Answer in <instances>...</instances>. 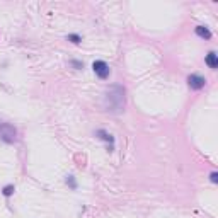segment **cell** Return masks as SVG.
Here are the masks:
<instances>
[{"label":"cell","instance_id":"obj_1","mask_svg":"<svg viewBox=\"0 0 218 218\" xmlns=\"http://www.w3.org/2000/svg\"><path fill=\"white\" fill-rule=\"evenodd\" d=\"M125 104H126L125 89L121 85H113L106 92V109L111 113H121L125 109Z\"/></svg>","mask_w":218,"mask_h":218},{"label":"cell","instance_id":"obj_2","mask_svg":"<svg viewBox=\"0 0 218 218\" xmlns=\"http://www.w3.org/2000/svg\"><path fill=\"white\" fill-rule=\"evenodd\" d=\"M0 137H2L4 141H7V143H14L15 141V128L7 125V123L0 125Z\"/></svg>","mask_w":218,"mask_h":218},{"label":"cell","instance_id":"obj_3","mask_svg":"<svg viewBox=\"0 0 218 218\" xmlns=\"http://www.w3.org/2000/svg\"><path fill=\"white\" fill-rule=\"evenodd\" d=\"M92 68H94V72H96L101 78H107V77H109V65H107L106 61H102V60H96V61L92 63Z\"/></svg>","mask_w":218,"mask_h":218},{"label":"cell","instance_id":"obj_4","mask_svg":"<svg viewBox=\"0 0 218 218\" xmlns=\"http://www.w3.org/2000/svg\"><path fill=\"white\" fill-rule=\"evenodd\" d=\"M188 82H189V87H191V89H194V90L203 89L204 84H206V80H204L203 77H200V75H189Z\"/></svg>","mask_w":218,"mask_h":218},{"label":"cell","instance_id":"obj_5","mask_svg":"<svg viewBox=\"0 0 218 218\" xmlns=\"http://www.w3.org/2000/svg\"><path fill=\"white\" fill-rule=\"evenodd\" d=\"M206 63H208V67L210 68H216L218 67V56L215 51H210L206 55Z\"/></svg>","mask_w":218,"mask_h":218},{"label":"cell","instance_id":"obj_6","mask_svg":"<svg viewBox=\"0 0 218 218\" xmlns=\"http://www.w3.org/2000/svg\"><path fill=\"white\" fill-rule=\"evenodd\" d=\"M196 34H198L200 38H204V39H210V38H211V33L204 26H198V27H196Z\"/></svg>","mask_w":218,"mask_h":218},{"label":"cell","instance_id":"obj_7","mask_svg":"<svg viewBox=\"0 0 218 218\" xmlns=\"http://www.w3.org/2000/svg\"><path fill=\"white\" fill-rule=\"evenodd\" d=\"M96 135H97L99 138H102L104 141H109V143H113V141H114V138H113L111 135L107 133V131H104V129H97V131H96Z\"/></svg>","mask_w":218,"mask_h":218},{"label":"cell","instance_id":"obj_8","mask_svg":"<svg viewBox=\"0 0 218 218\" xmlns=\"http://www.w3.org/2000/svg\"><path fill=\"white\" fill-rule=\"evenodd\" d=\"M85 160H87V159H85L84 153H77V155H75V162H77V165L80 167V169H84V167H85Z\"/></svg>","mask_w":218,"mask_h":218},{"label":"cell","instance_id":"obj_9","mask_svg":"<svg viewBox=\"0 0 218 218\" xmlns=\"http://www.w3.org/2000/svg\"><path fill=\"white\" fill-rule=\"evenodd\" d=\"M14 191H15V189H14V186H12V184L5 186V188L2 189V192H4V196H10V194H12V192H14Z\"/></svg>","mask_w":218,"mask_h":218},{"label":"cell","instance_id":"obj_10","mask_svg":"<svg viewBox=\"0 0 218 218\" xmlns=\"http://www.w3.org/2000/svg\"><path fill=\"white\" fill-rule=\"evenodd\" d=\"M68 39L72 41V43H75V45H77V43H80V36H78V34H70V36H68Z\"/></svg>","mask_w":218,"mask_h":218},{"label":"cell","instance_id":"obj_11","mask_svg":"<svg viewBox=\"0 0 218 218\" xmlns=\"http://www.w3.org/2000/svg\"><path fill=\"white\" fill-rule=\"evenodd\" d=\"M67 182L70 184V188H72V189H75V188H77V182L73 181V177H72V176H68V177H67Z\"/></svg>","mask_w":218,"mask_h":218},{"label":"cell","instance_id":"obj_12","mask_svg":"<svg viewBox=\"0 0 218 218\" xmlns=\"http://www.w3.org/2000/svg\"><path fill=\"white\" fill-rule=\"evenodd\" d=\"M210 181H211V182H218V174H216V172H211Z\"/></svg>","mask_w":218,"mask_h":218},{"label":"cell","instance_id":"obj_13","mask_svg":"<svg viewBox=\"0 0 218 218\" xmlns=\"http://www.w3.org/2000/svg\"><path fill=\"white\" fill-rule=\"evenodd\" d=\"M72 65L77 68H84V63H80V61H72Z\"/></svg>","mask_w":218,"mask_h":218},{"label":"cell","instance_id":"obj_14","mask_svg":"<svg viewBox=\"0 0 218 218\" xmlns=\"http://www.w3.org/2000/svg\"><path fill=\"white\" fill-rule=\"evenodd\" d=\"M0 125H2V123H0Z\"/></svg>","mask_w":218,"mask_h":218}]
</instances>
